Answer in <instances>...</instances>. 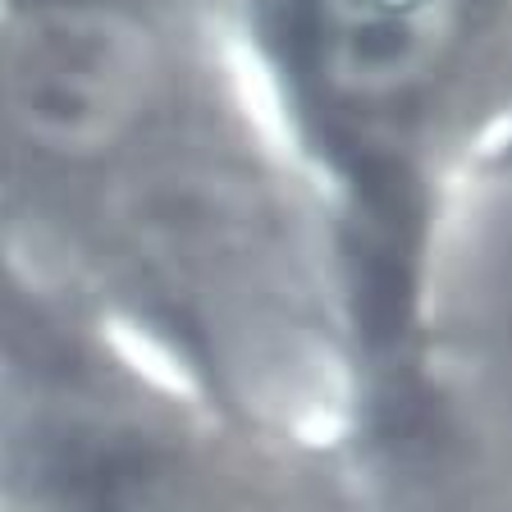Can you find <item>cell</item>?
Wrapping results in <instances>:
<instances>
[{"label": "cell", "instance_id": "2", "mask_svg": "<svg viewBox=\"0 0 512 512\" xmlns=\"http://www.w3.org/2000/svg\"><path fill=\"white\" fill-rule=\"evenodd\" d=\"M462 10V0H311V64L348 106H394L444 69Z\"/></svg>", "mask_w": 512, "mask_h": 512}, {"label": "cell", "instance_id": "1", "mask_svg": "<svg viewBox=\"0 0 512 512\" xmlns=\"http://www.w3.org/2000/svg\"><path fill=\"white\" fill-rule=\"evenodd\" d=\"M160 42L110 0H37L0 42V96L14 128L60 160L115 151L165 83Z\"/></svg>", "mask_w": 512, "mask_h": 512}]
</instances>
